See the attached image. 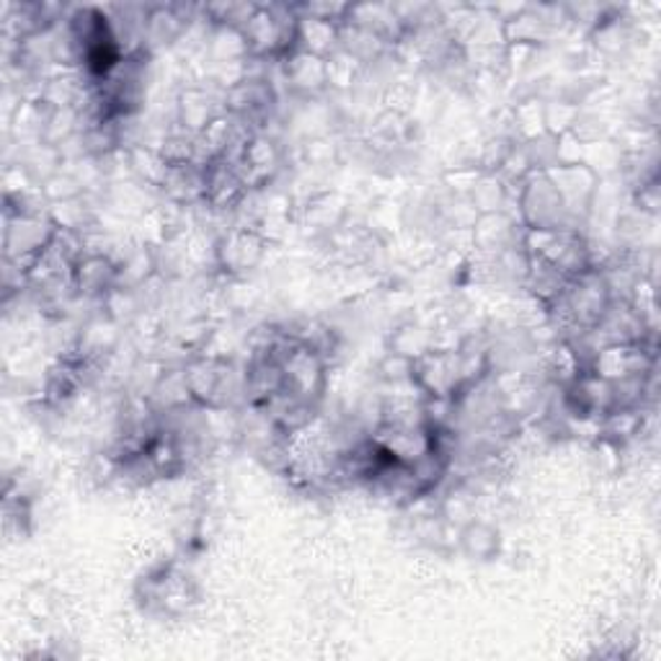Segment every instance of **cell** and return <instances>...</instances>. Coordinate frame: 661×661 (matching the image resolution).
<instances>
[{
    "mask_svg": "<svg viewBox=\"0 0 661 661\" xmlns=\"http://www.w3.org/2000/svg\"><path fill=\"white\" fill-rule=\"evenodd\" d=\"M266 238L258 231H233L223 235V241L217 243L215 256L217 266L231 277H238V274H246L258 264V258L264 254Z\"/></svg>",
    "mask_w": 661,
    "mask_h": 661,
    "instance_id": "1",
    "label": "cell"
},
{
    "mask_svg": "<svg viewBox=\"0 0 661 661\" xmlns=\"http://www.w3.org/2000/svg\"><path fill=\"white\" fill-rule=\"evenodd\" d=\"M460 546L478 561H489L499 553V532L486 522H468L460 530Z\"/></svg>",
    "mask_w": 661,
    "mask_h": 661,
    "instance_id": "4",
    "label": "cell"
},
{
    "mask_svg": "<svg viewBox=\"0 0 661 661\" xmlns=\"http://www.w3.org/2000/svg\"><path fill=\"white\" fill-rule=\"evenodd\" d=\"M285 75H287V83L293 85L295 91H303V93H316L328 83L326 60L305 50H295L285 60Z\"/></svg>",
    "mask_w": 661,
    "mask_h": 661,
    "instance_id": "3",
    "label": "cell"
},
{
    "mask_svg": "<svg viewBox=\"0 0 661 661\" xmlns=\"http://www.w3.org/2000/svg\"><path fill=\"white\" fill-rule=\"evenodd\" d=\"M120 282V264L104 254H85L75 264L73 272V287L81 295H106L112 293Z\"/></svg>",
    "mask_w": 661,
    "mask_h": 661,
    "instance_id": "2",
    "label": "cell"
}]
</instances>
